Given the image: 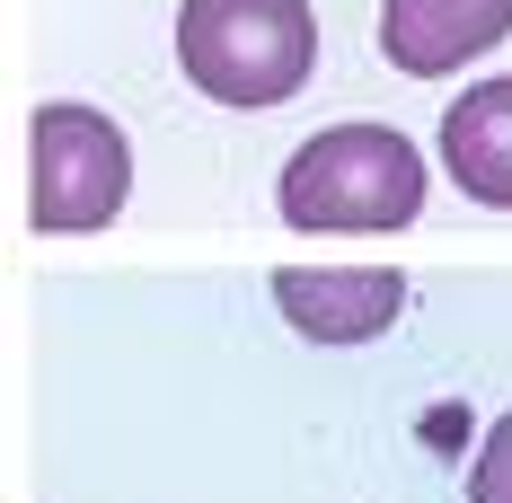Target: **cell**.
<instances>
[{
  "mask_svg": "<svg viewBox=\"0 0 512 503\" xmlns=\"http://www.w3.org/2000/svg\"><path fill=\"white\" fill-rule=\"evenodd\" d=\"M442 168L477 203L512 212V80H477L442 115Z\"/></svg>",
  "mask_w": 512,
  "mask_h": 503,
  "instance_id": "cell-6",
  "label": "cell"
},
{
  "mask_svg": "<svg viewBox=\"0 0 512 503\" xmlns=\"http://www.w3.org/2000/svg\"><path fill=\"white\" fill-rule=\"evenodd\" d=\"M283 221L309 239H371V230H407L424 212V151L398 124H336L292 151L283 168Z\"/></svg>",
  "mask_w": 512,
  "mask_h": 503,
  "instance_id": "cell-1",
  "label": "cell"
},
{
  "mask_svg": "<svg viewBox=\"0 0 512 503\" xmlns=\"http://www.w3.org/2000/svg\"><path fill=\"white\" fill-rule=\"evenodd\" d=\"M512 36V0H380V53L407 80H451Z\"/></svg>",
  "mask_w": 512,
  "mask_h": 503,
  "instance_id": "cell-5",
  "label": "cell"
},
{
  "mask_svg": "<svg viewBox=\"0 0 512 503\" xmlns=\"http://www.w3.org/2000/svg\"><path fill=\"white\" fill-rule=\"evenodd\" d=\"M468 503H512V415L477 442V468H468Z\"/></svg>",
  "mask_w": 512,
  "mask_h": 503,
  "instance_id": "cell-7",
  "label": "cell"
},
{
  "mask_svg": "<svg viewBox=\"0 0 512 503\" xmlns=\"http://www.w3.org/2000/svg\"><path fill=\"white\" fill-rule=\"evenodd\" d=\"M133 195V151L124 133L106 124L98 106H36L27 124V221L45 239H80V230H106Z\"/></svg>",
  "mask_w": 512,
  "mask_h": 503,
  "instance_id": "cell-3",
  "label": "cell"
},
{
  "mask_svg": "<svg viewBox=\"0 0 512 503\" xmlns=\"http://www.w3.org/2000/svg\"><path fill=\"white\" fill-rule=\"evenodd\" d=\"M274 309L301 327L309 345H371L398 309H407V283L398 265H283L274 274Z\"/></svg>",
  "mask_w": 512,
  "mask_h": 503,
  "instance_id": "cell-4",
  "label": "cell"
},
{
  "mask_svg": "<svg viewBox=\"0 0 512 503\" xmlns=\"http://www.w3.org/2000/svg\"><path fill=\"white\" fill-rule=\"evenodd\" d=\"M177 62L212 106H283L318 62V18L309 0H186Z\"/></svg>",
  "mask_w": 512,
  "mask_h": 503,
  "instance_id": "cell-2",
  "label": "cell"
}]
</instances>
